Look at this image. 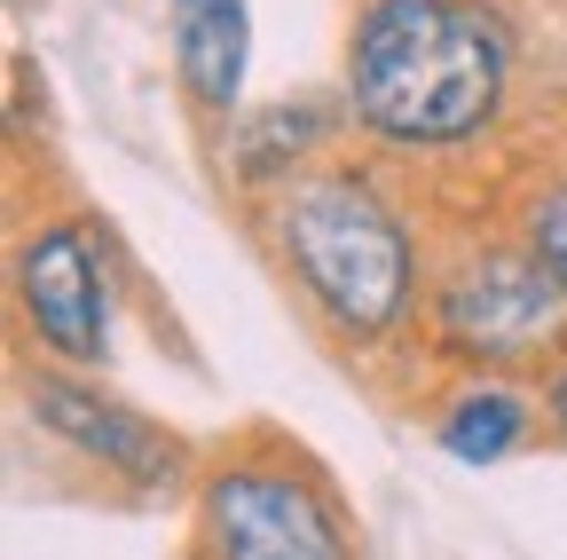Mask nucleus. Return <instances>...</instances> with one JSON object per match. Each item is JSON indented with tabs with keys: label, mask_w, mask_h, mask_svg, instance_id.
<instances>
[{
	"label": "nucleus",
	"mask_w": 567,
	"mask_h": 560,
	"mask_svg": "<svg viewBox=\"0 0 567 560\" xmlns=\"http://www.w3.org/2000/svg\"><path fill=\"white\" fill-rule=\"evenodd\" d=\"M513 32L481 0H363L347 32V119L394 151H457L496 119Z\"/></svg>",
	"instance_id": "nucleus-1"
},
{
	"label": "nucleus",
	"mask_w": 567,
	"mask_h": 560,
	"mask_svg": "<svg viewBox=\"0 0 567 560\" xmlns=\"http://www.w3.org/2000/svg\"><path fill=\"white\" fill-rule=\"evenodd\" d=\"M276 261L339 347H386L417 308V237L402 205L354 166H316L268 205Z\"/></svg>",
	"instance_id": "nucleus-2"
},
{
	"label": "nucleus",
	"mask_w": 567,
	"mask_h": 560,
	"mask_svg": "<svg viewBox=\"0 0 567 560\" xmlns=\"http://www.w3.org/2000/svg\"><path fill=\"white\" fill-rule=\"evenodd\" d=\"M189 560H363V529L308 450L245 435L197 474Z\"/></svg>",
	"instance_id": "nucleus-3"
},
{
	"label": "nucleus",
	"mask_w": 567,
	"mask_h": 560,
	"mask_svg": "<svg viewBox=\"0 0 567 560\" xmlns=\"http://www.w3.org/2000/svg\"><path fill=\"white\" fill-rule=\"evenodd\" d=\"M425 339L473 379L520 371L567 347V285L536 261V245H481L425 285Z\"/></svg>",
	"instance_id": "nucleus-4"
},
{
	"label": "nucleus",
	"mask_w": 567,
	"mask_h": 560,
	"mask_svg": "<svg viewBox=\"0 0 567 560\" xmlns=\"http://www.w3.org/2000/svg\"><path fill=\"white\" fill-rule=\"evenodd\" d=\"M9 301L24 339L63 371H95L111 356V245L87 214H48L24 230L17 268H9Z\"/></svg>",
	"instance_id": "nucleus-5"
},
{
	"label": "nucleus",
	"mask_w": 567,
	"mask_h": 560,
	"mask_svg": "<svg viewBox=\"0 0 567 560\" xmlns=\"http://www.w3.org/2000/svg\"><path fill=\"white\" fill-rule=\"evenodd\" d=\"M24 410L40 418L55 442H71L87 466L118 474L126 489H142V498H158V489H182V481H189V442H182L174 427H158L151 410L103 395L95 379L63 371V364L24 371Z\"/></svg>",
	"instance_id": "nucleus-6"
},
{
	"label": "nucleus",
	"mask_w": 567,
	"mask_h": 560,
	"mask_svg": "<svg viewBox=\"0 0 567 560\" xmlns=\"http://www.w3.org/2000/svg\"><path fill=\"white\" fill-rule=\"evenodd\" d=\"M174 80L197 111H237L245 103V55H252V17L245 0H174Z\"/></svg>",
	"instance_id": "nucleus-7"
},
{
	"label": "nucleus",
	"mask_w": 567,
	"mask_h": 560,
	"mask_svg": "<svg viewBox=\"0 0 567 560\" xmlns=\"http://www.w3.org/2000/svg\"><path fill=\"white\" fill-rule=\"evenodd\" d=\"M536 410H544V403H528V395L505 387V379H465V387L442 403V418H434V442H442L457 466H496V458H513V450L528 442Z\"/></svg>",
	"instance_id": "nucleus-8"
},
{
	"label": "nucleus",
	"mask_w": 567,
	"mask_h": 560,
	"mask_svg": "<svg viewBox=\"0 0 567 560\" xmlns=\"http://www.w3.org/2000/svg\"><path fill=\"white\" fill-rule=\"evenodd\" d=\"M331 134V111L323 103H276V111H252L237 134H229V174L245 190H284L300 182V166L316 159V143Z\"/></svg>",
	"instance_id": "nucleus-9"
},
{
	"label": "nucleus",
	"mask_w": 567,
	"mask_h": 560,
	"mask_svg": "<svg viewBox=\"0 0 567 560\" xmlns=\"http://www.w3.org/2000/svg\"><path fill=\"white\" fill-rule=\"evenodd\" d=\"M528 245H536V261L567 285V182H551V190L528 205Z\"/></svg>",
	"instance_id": "nucleus-10"
},
{
	"label": "nucleus",
	"mask_w": 567,
	"mask_h": 560,
	"mask_svg": "<svg viewBox=\"0 0 567 560\" xmlns=\"http://www.w3.org/2000/svg\"><path fill=\"white\" fill-rule=\"evenodd\" d=\"M544 427L567 442V347H559V364H551V379H544Z\"/></svg>",
	"instance_id": "nucleus-11"
}]
</instances>
